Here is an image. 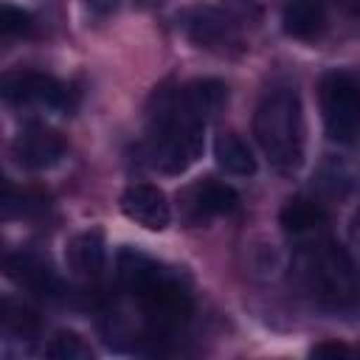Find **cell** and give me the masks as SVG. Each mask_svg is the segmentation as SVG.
Returning <instances> with one entry per match:
<instances>
[{
    "mask_svg": "<svg viewBox=\"0 0 360 360\" xmlns=\"http://www.w3.org/2000/svg\"><path fill=\"white\" fill-rule=\"evenodd\" d=\"M0 273L11 284H17L20 290H28L34 295L56 298L62 292V278L56 276V270L34 253H8V256H3L0 259Z\"/></svg>",
    "mask_w": 360,
    "mask_h": 360,
    "instance_id": "cell-7",
    "label": "cell"
},
{
    "mask_svg": "<svg viewBox=\"0 0 360 360\" xmlns=\"http://www.w3.org/2000/svg\"><path fill=\"white\" fill-rule=\"evenodd\" d=\"M214 160L225 174L233 177H250L256 174V158L250 146L236 132H222L214 141Z\"/></svg>",
    "mask_w": 360,
    "mask_h": 360,
    "instance_id": "cell-15",
    "label": "cell"
},
{
    "mask_svg": "<svg viewBox=\"0 0 360 360\" xmlns=\"http://www.w3.org/2000/svg\"><path fill=\"white\" fill-rule=\"evenodd\" d=\"M31 28V14L20 6L0 3V39L3 37H22Z\"/></svg>",
    "mask_w": 360,
    "mask_h": 360,
    "instance_id": "cell-18",
    "label": "cell"
},
{
    "mask_svg": "<svg viewBox=\"0 0 360 360\" xmlns=\"http://www.w3.org/2000/svg\"><path fill=\"white\" fill-rule=\"evenodd\" d=\"M37 329H39V323L31 309H25L8 298H0V335L31 338V335H37Z\"/></svg>",
    "mask_w": 360,
    "mask_h": 360,
    "instance_id": "cell-16",
    "label": "cell"
},
{
    "mask_svg": "<svg viewBox=\"0 0 360 360\" xmlns=\"http://www.w3.org/2000/svg\"><path fill=\"white\" fill-rule=\"evenodd\" d=\"M121 214L127 219H132L135 225L146 228V231H166L172 222V208L166 194L152 186V183H132L124 188L121 194Z\"/></svg>",
    "mask_w": 360,
    "mask_h": 360,
    "instance_id": "cell-6",
    "label": "cell"
},
{
    "mask_svg": "<svg viewBox=\"0 0 360 360\" xmlns=\"http://www.w3.org/2000/svg\"><path fill=\"white\" fill-rule=\"evenodd\" d=\"M309 354H312V357H352L354 349L346 346V343H340V340H323V343L312 346Z\"/></svg>",
    "mask_w": 360,
    "mask_h": 360,
    "instance_id": "cell-20",
    "label": "cell"
},
{
    "mask_svg": "<svg viewBox=\"0 0 360 360\" xmlns=\"http://www.w3.org/2000/svg\"><path fill=\"white\" fill-rule=\"evenodd\" d=\"M115 267H118L121 287L141 301L152 338L172 335L191 315L188 290L160 262L149 259L146 253H141L135 248H121Z\"/></svg>",
    "mask_w": 360,
    "mask_h": 360,
    "instance_id": "cell-1",
    "label": "cell"
},
{
    "mask_svg": "<svg viewBox=\"0 0 360 360\" xmlns=\"http://www.w3.org/2000/svg\"><path fill=\"white\" fill-rule=\"evenodd\" d=\"M180 25L191 42L200 48H219L225 42H233V22L228 20L225 11L211 8V6H197L183 11Z\"/></svg>",
    "mask_w": 360,
    "mask_h": 360,
    "instance_id": "cell-10",
    "label": "cell"
},
{
    "mask_svg": "<svg viewBox=\"0 0 360 360\" xmlns=\"http://www.w3.org/2000/svg\"><path fill=\"white\" fill-rule=\"evenodd\" d=\"M253 135L278 172L290 174L304 163V112L292 87L264 93L253 115Z\"/></svg>",
    "mask_w": 360,
    "mask_h": 360,
    "instance_id": "cell-2",
    "label": "cell"
},
{
    "mask_svg": "<svg viewBox=\"0 0 360 360\" xmlns=\"http://www.w3.org/2000/svg\"><path fill=\"white\" fill-rule=\"evenodd\" d=\"M318 96H321V112L329 141L352 146L360 127V87L354 73L349 70L326 73L321 79Z\"/></svg>",
    "mask_w": 360,
    "mask_h": 360,
    "instance_id": "cell-4",
    "label": "cell"
},
{
    "mask_svg": "<svg viewBox=\"0 0 360 360\" xmlns=\"http://www.w3.org/2000/svg\"><path fill=\"white\" fill-rule=\"evenodd\" d=\"M45 357H51V360H90V357H93V349L84 343L82 335L62 329V332H56V335L48 340Z\"/></svg>",
    "mask_w": 360,
    "mask_h": 360,
    "instance_id": "cell-17",
    "label": "cell"
},
{
    "mask_svg": "<svg viewBox=\"0 0 360 360\" xmlns=\"http://www.w3.org/2000/svg\"><path fill=\"white\" fill-rule=\"evenodd\" d=\"M104 259H107V250H104V233L98 228H87L82 233H76L68 248H65V262L68 267L82 276V278H98L101 270H104Z\"/></svg>",
    "mask_w": 360,
    "mask_h": 360,
    "instance_id": "cell-12",
    "label": "cell"
},
{
    "mask_svg": "<svg viewBox=\"0 0 360 360\" xmlns=\"http://www.w3.org/2000/svg\"><path fill=\"white\" fill-rule=\"evenodd\" d=\"M301 278L307 290L332 307L354 301V264L340 245L318 242L301 256Z\"/></svg>",
    "mask_w": 360,
    "mask_h": 360,
    "instance_id": "cell-3",
    "label": "cell"
},
{
    "mask_svg": "<svg viewBox=\"0 0 360 360\" xmlns=\"http://www.w3.org/2000/svg\"><path fill=\"white\" fill-rule=\"evenodd\" d=\"M141 8H158V6H163L166 0H135Z\"/></svg>",
    "mask_w": 360,
    "mask_h": 360,
    "instance_id": "cell-21",
    "label": "cell"
},
{
    "mask_svg": "<svg viewBox=\"0 0 360 360\" xmlns=\"http://www.w3.org/2000/svg\"><path fill=\"white\" fill-rule=\"evenodd\" d=\"M228 101V84L219 79H194L177 93V110L200 124L214 118Z\"/></svg>",
    "mask_w": 360,
    "mask_h": 360,
    "instance_id": "cell-11",
    "label": "cell"
},
{
    "mask_svg": "<svg viewBox=\"0 0 360 360\" xmlns=\"http://www.w3.org/2000/svg\"><path fill=\"white\" fill-rule=\"evenodd\" d=\"M278 222L281 228L295 236V239H304V236H315L326 228V211L315 202V200H307V197H292L284 202V208L278 211Z\"/></svg>",
    "mask_w": 360,
    "mask_h": 360,
    "instance_id": "cell-13",
    "label": "cell"
},
{
    "mask_svg": "<svg viewBox=\"0 0 360 360\" xmlns=\"http://www.w3.org/2000/svg\"><path fill=\"white\" fill-rule=\"evenodd\" d=\"M236 208H239V194L228 183H219L214 177L194 183L186 191V214L191 222H205L211 217H222Z\"/></svg>",
    "mask_w": 360,
    "mask_h": 360,
    "instance_id": "cell-9",
    "label": "cell"
},
{
    "mask_svg": "<svg viewBox=\"0 0 360 360\" xmlns=\"http://www.w3.org/2000/svg\"><path fill=\"white\" fill-rule=\"evenodd\" d=\"M281 28L292 39H315L326 28V11L318 0H290L281 11Z\"/></svg>",
    "mask_w": 360,
    "mask_h": 360,
    "instance_id": "cell-14",
    "label": "cell"
},
{
    "mask_svg": "<svg viewBox=\"0 0 360 360\" xmlns=\"http://www.w3.org/2000/svg\"><path fill=\"white\" fill-rule=\"evenodd\" d=\"M65 138L56 132V129H48V127H28L22 129L17 138H14V158L22 169H31V172H45V169H53L62 158H65Z\"/></svg>",
    "mask_w": 360,
    "mask_h": 360,
    "instance_id": "cell-8",
    "label": "cell"
},
{
    "mask_svg": "<svg viewBox=\"0 0 360 360\" xmlns=\"http://www.w3.org/2000/svg\"><path fill=\"white\" fill-rule=\"evenodd\" d=\"M0 211H25L20 191L3 177V172H0Z\"/></svg>",
    "mask_w": 360,
    "mask_h": 360,
    "instance_id": "cell-19",
    "label": "cell"
},
{
    "mask_svg": "<svg viewBox=\"0 0 360 360\" xmlns=\"http://www.w3.org/2000/svg\"><path fill=\"white\" fill-rule=\"evenodd\" d=\"M0 98L8 104H45L70 110V87L39 70H8L0 76Z\"/></svg>",
    "mask_w": 360,
    "mask_h": 360,
    "instance_id": "cell-5",
    "label": "cell"
}]
</instances>
